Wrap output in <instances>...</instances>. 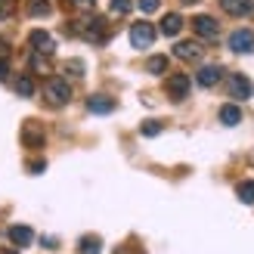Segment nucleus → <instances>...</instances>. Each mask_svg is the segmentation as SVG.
<instances>
[{"label":"nucleus","mask_w":254,"mask_h":254,"mask_svg":"<svg viewBox=\"0 0 254 254\" xmlns=\"http://www.w3.org/2000/svg\"><path fill=\"white\" fill-rule=\"evenodd\" d=\"M44 96H47L50 106H65L71 99V87H68V81H62V78H47Z\"/></svg>","instance_id":"f257e3e1"},{"label":"nucleus","mask_w":254,"mask_h":254,"mask_svg":"<svg viewBox=\"0 0 254 254\" xmlns=\"http://www.w3.org/2000/svg\"><path fill=\"white\" fill-rule=\"evenodd\" d=\"M130 44L136 50H149L152 44H155V28H152V22H133L130 25Z\"/></svg>","instance_id":"f03ea898"},{"label":"nucleus","mask_w":254,"mask_h":254,"mask_svg":"<svg viewBox=\"0 0 254 254\" xmlns=\"http://www.w3.org/2000/svg\"><path fill=\"white\" fill-rule=\"evenodd\" d=\"M84 28H78V34L84 37V41H90V44H103L106 41V31H109V25H106V19H84L81 22Z\"/></svg>","instance_id":"7ed1b4c3"},{"label":"nucleus","mask_w":254,"mask_h":254,"mask_svg":"<svg viewBox=\"0 0 254 254\" xmlns=\"http://www.w3.org/2000/svg\"><path fill=\"white\" fill-rule=\"evenodd\" d=\"M189 87H192L189 74H171L168 84H164V90H168V96L174 99V103H180V99H186V96H189Z\"/></svg>","instance_id":"20e7f679"},{"label":"nucleus","mask_w":254,"mask_h":254,"mask_svg":"<svg viewBox=\"0 0 254 254\" xmlns=\"http://www.w3.org/2000/svg\"><path fill=\"white\" fill-rule=\"evenodd\" d=\"M192 28H195L198 37H205V41H217V37H220V25H217V19H211V16H195Z\"/></svg>","instance_id":"39448f33"},{"label":"nucleus","mask_w":254,"mask_h":254,"mask_svg":"<svg viewBox=\"0 0 254 254\" xmlns=\"http://www.w3.org/2000/svg\"><path fill=\"white\" fill-rule=\"evenodd\" d=\"M230 50L233 53H251L254 50V31L251 28H239L230 34Z\"/></svg>","instance_id":"423d86ee"},{"label":"nucleus","mask_w":254,"mask_h":254,"mask_svg":"<svg viewBox=\"0 0 254 254\" xmlns=\"http://www.w3.org/2000/svg\"><path fill=\"white\" fill-rule=\"evenodd\" d=\"M6 236H9V242L16 245V248H28L34 242V230H31V226H25V223H12L9 230H6Z\"/></svg>","instance_id":"0eeeda50"},{"label":"nucleus","mask_w":254,"mask_h":254,"mask_svg":"<svg viewBox=\"0 0 254 254\" xmlns=\"http://www.w3.org/2000/svg\"><path fill=\"white\" fill-rule=\"evenodd\" d=\"M201 53H205V50H201L198 41H180V44L174 47V56H177V59H183V62H198Z\"/></svg>","instance_id":"6e6552de"},{"label":"nucleus","mask_w":254,"mask_h":254,"mask_svg":"<svg viewBox=\"0 0 254 254\" xmlns=\"http://www.w3.org/2000/svg\"><path fill=\"white\" fill-rule=\"evenodd\" d=\"M28 44L34 47V53H41V56H53V50H56V41L47 31H31Z\"/></svg>","instance_id":"1a4fd4ad"},{"label":"nucleus","mask_w":254,"mask_h":254,"mask_svg":"<svg viewBox=\"0 0 254 254\" xmlns=\"http://www.w3.org/2000/svg\"><path fill=\"white\" fill-rule=\"evenodd\" d=\"M230 93H233V99H251L254 84L245 78V74H233L230 78Z\"/></svg>","instance_id":"9d476101"},{"label":"nucleus","mask_w":254,"mask_h":254,"mask_svg":"<svg viewBox=\"0 0 254 254\" xmlns=\"http://www.w3.org/2000/svg\"><path fill=\"white\" fill-rule=\"evenodd\" d=\"M220 6H223V12L242 19V16H251L254 12V0H220Z\"/></svg>","instance_id":"9b49d317"},{"label":"nucleus","mask_w":254,"mask_h":254,"mask_svg":"<svg viewBox=\"0 0 254 254\" xmlns=\"http://www.w3.org/2000/svg\"><path fill=\"white\" fill-rule=\"evenodd\" d=\"M22 143L28 146V149L44 146V133H41V127H37L34 121H25V127H22Z\"/></svg>","instance_id":"f8f14e48"},{"label":"nucleus","mask_w":254,"mask_h":254,"mask_svg":"<svg viewBox=\"0 0 254 254\" xmlns=\"http://www.w3.org/2000/svg\"><path fill=\"white\" fill-rule=\"evenodd\" d=\"M87 112H93V115H109V112H115V99L90 96V99H87Z\"/></svg>","instance_id":"ddd939ff"},{"label":"nucleus","mask_w":254,"mask_h":254,"mask_svg":"<svg viewBox=\"0 0 254 254\" xmlns=\"http://www.w3.org/2000/svg\"><path fill=\"white\" fill-rule=\"evenodd\" d=\"M220 74H223V68H220V65H205V68L195 74V81H198L201 87H214V84L220 81Z\"/></svg>","instance_id":"4468645a"},{"label":"nucleus","mask_w":254,"mask_h":254,"mask_svg":"<svg viewBox=\"0 0 254 254\" xmlns=\"http://www.w3.org/2000/svg\"><path fill=\"white\" fill-rule=\"evenodd\" d=\"M180 28H183V19L177 16V12H168V16L161 19V34L174 37V34H180Z\"/></svg>","instance_id":"2eb2a0df"},{"label":"nucleus","mask_w":254,"mask_h":254,"mask_svg":"<svg viewBox=\"0 0 254 254\" xmlns=\"http://www.w3.org/2000/svg\"><path fill=\"white\" fill-rule=\"evenodd\" d=\"M220 121H223L226 127H236L239 121H242V109L233 106V103H230V106H223V109H220Z\"/></svg>","instance_id":"dca6fc26"},{"label":"nucleus","mask_w":254,"mask_h":254,"mask_svg":"<svg viewBox=\"0 0 254 254\" xmlns=\"http://www.w3.org/2000/svg\"><path fill=\"white\" fill-rule=\"evenodd\" d=\"M12 87H16L19 96H34V78L31 74H19V78L12 81Z\"/></svg>","instance_id":"f3484780"},{"label":"nucleus","mask_w":254,"mask_h":254,"mask_svg":"<svg viewBox=\"0 0 254 254\" xmlns=\"http://www.w3.org/2000/svg\"><path fill=\"white\" fill-rule=\"evenodd\" d=\"M103 251V239L99 236H84L81 239V254H99Z\"/></svg>","instance_id":"a211bd4d"},{"label":"nucleus","mask_w":254,"mask_h":254,"mask_svg":"<svg viewBox=\"0 0 254 254\" xmlns=\"http://www.w3.org/2000/svg\"><path fill=\"white\" fill-rule=\"evenodd\" d=\"M236 195H239V201H245V205H254V180L239 183L236 186Z\"/></svg>","instance_id":"6ab92c4d"},{"label":"nucleus","mask_w":254,"mask_h":254,"mask_svg":"<svg viewBox=\"0 0 254 254\" xmlns=\"http://www.w3.org/2000/svg\"><path fill=\"white\" fill-rule=\"evenodd\" d=\"M146 71L149 74H164V71H168V56H152L146 62Z\"/></svg>","instance_id":"aec40b11"},{"label":"nucleus","mask_w":254,"mask_h":254,"mask_svg":"<svg viewBox=\"0 0 254 254\" xmlns=\"http://www.w3.org/2000/svg\"><path fill=\"white\" fill-rule=\"evenodd\" d=\"M62 71H65V74H71V78H84V71H87V65H84L81 59H68L65 65H62Z\"/></svg>","instance_id":"412c9836"},{"label":"nucleus","mask_w":254,"mask_h":254,"mask_svg":"<svg viewBox=\"0 0 254 254\" xmlns=\"http://www.w3.org/2000/svg\"><path fill=\"white\" fill-rule=\"evenodd\" d=\"M28 12H31V16H50V3H47V0H31Z\"/></svg>","instance_id":"4be33fe9"},{"label":"nucleus","mask_w":254,"mask_h":254,"mask_svg":"<svg viewBox=\"0 0 254 254\" xmlns=\"http://www.w3.org/2000/svg\"><path fill=\"white\" fill-rule=\"evenodd\" d=\"M109 6H112V12H115V16H127V12H130V6H133V3H130V0H112Z\"/></svg>","instance_id":"5701e85b"},{"label":"nucleus","mask_w":254,"mask_h":254,"mask_svg":"<svg viewBox=\"0 0 254 254\" xmlns=\"http://www.w3.org/2000/svg\"><path fill=\"white\" fill-rule=\"evenodd\" d=\"M31 68L34 71H50V62H47V56H41V53H31Z\"/></svg>","instance_id":"b1692460"},{"label":"nucleus","mask_w":254,"mask_h":254,"mask_svg":"<svg viewBox=\"0 0 254 254\" xmlns=\"http://www.w3.org/2000/svg\"><path fill=\"white\" fill-rule=\"evenodd\" d=\"M139 130H143V136H158V133H161V124H158V121H146Z\"/></svg>","instance_id":"393cba45"},{"label":"nucleus","mask_w":254,"mask_h":254,"mask_svg":"<svg viewBox=\"0 0 254 254\" xmlns=\"http://www.w3.org/2000/svg\"><path fill=\"white\" fill-rule=\"evenodd\" d=\"M161 6V0H139V9H143V12H155Z\"/></svg>","instance_id":"a878e982"},{"label":"nucleus","mask_w":254,"mask_h":254,"mask_svg":"<svg viewBox=\"0 0 254 254\" xmlns=\"http://www.w3.org/2000/svg\"><path fill=\"white\" fill-rule=\"evenodd\" d=\"M12 12V0H0V19H6Z\"/></svg>","instance_id":"bb28decb"},{"label":"nucleus","mask_w":254,"mask_h":254,"mask_svg":"<svg viewBox=\"0 0 254 254\" xmlns=\"http://www.w3.org/2000/svg\"><path fill=\"white\" fill-rule=\"evenodd\" d=\"M74 6H93V0H71Z\"/></svg>","instance_id":"cd10ccee"},{"label":"nucleus","mask_w":254,"mask_h":254,"mask_svg":"<svg viewBox=\"0 0 254 254\" xmlns=\"http://www.w3.org/2000/svg\"><path fill=\"white\" fill-rule=\"evenodd\" d=\"M3 56H6V41L0 37V59H3Z\"/></svg>","instance_id":"c85d7f7f"},{"label":"nucleus","mask_w":254,"mask_h":254,"mask_svg":"<svg viewBox=\"0 0 254 254\" xmlns=\"http://www.w3.org/2000/svg\"><path fill=\"white\" fill-rule=\"evenodd\" d=\"M183 3H195V0H183Z\"/></svg>","instance_id":"c756f323"},{"label":"nucleus","mask_w":254,"mask_h":254,"mask_svg":"<svg viewBox=\"0 0 254 254\" xmlns=\"http://www.w3.org/2000/svg\"><path fill=\"white\" fill-rule=\"evenodd\" d=\"M3 254H16V251H3Z\"/></svg>","instance_id":"7c9ffc66"}]
</instances>
